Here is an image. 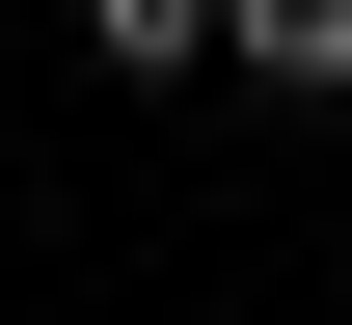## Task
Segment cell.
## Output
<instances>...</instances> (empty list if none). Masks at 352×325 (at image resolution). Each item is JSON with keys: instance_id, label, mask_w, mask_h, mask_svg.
<instances>
[{"instance_id": "cell-2", "label": "cell", "mask_w": 352, "mask_h": 325, "mask_svg": "<svg viewBox=\"0 0 352 325\" xmlns=\"http://www.w3.org/2000/svg\"><path fill=\"white\" fill-rule=\"evenodd\" d=\"M82 27L135 54V82H163V54H217V0H82Z\"/></svg>"}, {"instance_id": "cell-1", "label": "cell", "mask_w": 352, "mask_h": 325, "mask_svg": "<svg viewBox=\"0 0 352 325\" xmlns=\"http://www.w3.org/2000/svg\"><path fill=\"white\" fill-rule=\"evenodd\" d=\"M217 54L244 82H352V0H217Z\"/></svg>"}]
</instances>
